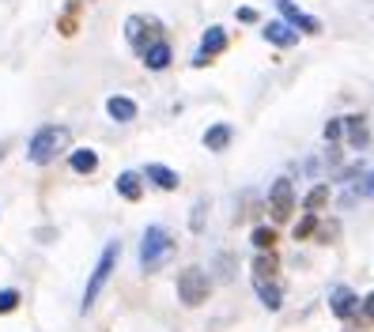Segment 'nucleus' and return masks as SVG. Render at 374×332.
I'll use <instances>...</instances> for the list:
<instances>
[{
	"instance_id": "obj_1",
	"label": "nucleus",
	"mask_w": 374,
	"mask_h": 332,
	"mask_svg": "<svg viewBox=\"0 0 374 332\" xmlns=\"http://www.w3.org/2000/svg\"><path fill=\"white\" fill-rule=\"evenodd\" d=\"M68 144H72V133H68L65 125H42L27 144V159L35 166H46V163H53Z\"/></svg>"
},
{
	"instance_id": "obj_2",
	"label": "nucleus",
	"mask_w": 374,
	"mask_h": 332,
	"mask_svg": "<svg viewBox=\"0 0 374 332\" xmlns=\"http://www.w3.org/2000/svg\"><path fill=\"white\" fill-rule=\"evenodd\" d=\"M170 253H174V238H170V231L166 226H148L144 231V238H140V268L144 272H155L163 261H170Z\"/></svg>"
},
{
	"instance_id": "obj_3",
	"label": "nucleus",
	"mask_w": 374,
	"mask_h": 332,
	"mask_svg": "<svg viewBox=\"0 0 374 332\" xmlns=\"http://www.w3.org/2000/svg\"><path fill=\"white\" fill-rule=\"evenodd\" d=\"M117 257H121V246H117V242H110V246L102 249L99 264H95L91 280H87V291H83V302H79V310H83V313L91 310V306H95V298H99V291L106 287V280H110V272H114Z\"/></svg>"
},
{
	"instance_id": "obj_4",
	"label": "nucleus",
	"mask_w": 374,
	"mask_h": 332,
	"mask_svg": "<svg viewBox=\"0 0 374 332\" xmlns=\"http://www.w3.org/2000/svg\"><path fill=\"white\" fill-rule=\"evenodd\" d=\"M208 295H212V280L204 276L201 268H186V272L178 276V298H181L186 306H201Z\"/></svg>"
},
{
	"instance_id": "obj_5",
	"label": "nucleus",
	"mask_w": 374,
	"mask_h": 332,
	"mask_svg": "<svg viewBox=\"0 0 374 332\" xmlns=\"http://www.w3.org/2000/svg\"><path fill=\"white\" fill-rule=\"evenodd\" d=\"M125 38L132 42V50H144L151 46L155 38H163V27H159L155 19H144V15H129V23H125Z\"/></svg>"
},
{
	"instance_id": "obj_6",
	"label": "nucleus",
	"mask_w": 374,
	"mask_h": 332,
	"mask_svg": "<svg viewBox=\"0 0 374 332\" xmlns=\"http://www.w3.org/2000/svg\"><path fill=\"white\" fill-rule=\"evenodd\" d=\"M273 4H276V12H280V19L288 23V27H295L299 35H317V30H322V23H317L314 15L299 12V8L291 4V0H273Z\"/></svg>"
},
{
	"instance_id": "obj_7",
	"label": "nucleus",
	"mask_w": 374,
	"mask_h": 332,
	"mask_svg": "<svg viewBox=\"0 0 374 332\" xmlns=\"http://www.w3.org/2000/svg\"><path fill=\"white\" fill-rule=\"evenodd\" d=\"M224 50H227V30H224V27H208V30L201 35V50H197L193 64H197V68H204L212 57L224 53Z\"/></svg>"
},
{
	"instance_id": "obj_8",
	"label": "nucleus",
	"mask_w": 374,
	"mask_h": 332,
	"mask_svg": "<svg viewBox=\"0 0 374 332\" xmlns=\"http://www.w3.org/2000/svg\"><path fill=\"white\" fill-rule=\"evenodd\" d=\"M140 61H144V68H148V72H163V68H170V61H174L170 42H166V38H155L151 46H144V50H140Z\"/></svg>"
},
{
	"instance_id": "obj_9",
	"label": "nucleus",
	"mask_w": 374,
	"mask_h": 332,
	"mask_svg": "<svg viewBox=\"0 0 374 332\" xmlns=\"http://www.w3.org/2000/svg\"><path fill=\"white\" fill-rule=\"evenodd\" d=\"M106 113L117 121V125H129L140 110H137V102H132L129 95H110V99H106Z\"/></svg>"
},
{
	"instance_id": "obj_10",
	"label": "nucleus",
	"mask_w": 374,
	"mask_h": 332,
	"mask_svg": "<svg viewBox=\"0 0 374 332\" xmlns=\"http://www.w3.org/2000/svg\"><path fill=\"white\" fill-rule=\"evenodd\" d=\"M261 35H265L273 46H280V50H291V46L299 42V30L288 27L284 19H280V23H265V30H261Z\"/></svg>"
},
{
	"instance_id": "obj_11",
	"label": "nucleus",
	"mask_w": 374,
	"mask_h": 332,
	"mask_svg": "<svg viewBox=\"0 0 374 332\" xmlns=\"http://www.w3.org/2000/svg\"><path fill=\"white\" fill-rule=\"evenodd\" d=\"M268 204H273L276 219H284V215L291 212V182H288V177H276L273 193H268Z\"/></svg>"
},
{
	"instance_id": "obj_12",
	"label": "nucleus",
	"mask_w": 374,
	"mask_h": 332,
	"mask_svg": "<svg viewBox=\"0 0 374 332\" xmlns=\"http://www.w3.org/2000/svg\"><path fill=\"white\" fill-rule=\"evenodd\" d=\"M144 177H148L151 185H159V189H166V193L178 189V182H181V177L174 174L170 166H163V163H148V166H144Z\"/></svg>"
},
{
	"instance_id": "obj_13",
	"label": "nucleus",
	"mask_w": 374,
	"mask_h": 332,
	"mask_svg": "<svg viewBox=\"0 0 374 332\" xmlns=\"http://www.w3.org/2000/svg\"><path fill=\"white\" fill-rule=\"evenodd\" d=\"M355 306H360V298H355V291H348V287H337L329 295V310L337 313V318H352Z\"/></svg>"
},
{
	"instance_id": "obj_14",
	"label": "nucleus",
	"mask_w": 374,
	"mask_h": 332,
	"mask_svg": "<svg viewBox=\"0 0 374 332\" xmlns=\"http://www.w3.org/2000/svg\"><path fill=\"white\" fill-rule=\"evenodd\" d=\"M344 128H348V140H352L355 151H363L371 144L367 136V121H363V113H352V117H344Z\"/></svg>"
},
{
	"instance_id": "obj_15",
	"label": "nucleus",
	"mask_w": 374,
	"mask_h": 332,
	"mask_svg": "<svg viewBox=\"0 0 374 332\" xmlns=\"http://www.w3.org/2000/svg\"><path fill=\"white\" fill-rule=\"evenodd\" d=\"M117 193H121L125 200H140V197H144V177L132 174V170L117 174Z\"/></svg>"
},
{
	"instance_id": "obj_16",
	"label": "nucleus",
	"mask_w": 374,
	"mask_h": 332,
	"mask_svg": "<svg viewBox=\"0 0 374 332\" xmlns=\"http://www.w3.org/2000/svg\"><path fill=\"white\" fill-rule=\"evenodd\" d=\"M68 166H72L76 174H95V170H99V155H95L91 148H76L72 159H68Z\"/></svg>"
},
{
	"instance_id": "obj_17",
	"label": "nucleus",
	"mask_w": 374,
	"mask_h": 332,
	"mask_svg": "<svg viewBox=\"0 0 374 332\" xmlns=\"http://www.w3.org/2000/svg\"><path fill=\"white\" fill-rule=\"evenodd\" d=\"M230 136H235V133H230V125H212L208 133H204V148H208V151H224L230 144Z\"/></svg>"
},
{
	"instance_id": "obj_18",
	"label": "nucleus",
	"mask_w": 374,
	"mask_h": 332,
	"mask_svg": "<svg viewBox=\"0 0 374 332\" xmlns=\"http://www.w3.org/2000/svg\"><path fill=\"white\" fill-rule=\"evenodd\" d=\"M276 276V257L273 249H261V257H253V280H273Z\"/></svg>"
},
{
	"instance_id": "obj_19",
	"label": "nucleus",
	"mask_w": 374,
	"mask_h": 332,
	"mask_svg": "<svg viewBox=\"0 0 374 332\" xmlns=\"http://www.w3.org/2000/svg\"><path fill=\"white\" fill-rule=\"evenodd\" d=\"M253 287H257L261 302H265L268 310H280V287H276L273 280H253Z\"/></svg>"
},
{
	"instance_id": "obj_20",
	"label": "nucleus",
	"mask_w": 374,
	"mask_h": 332,
	"mask_svg": "<svg viewBox=\"0 0 374 332\" xmlns=\"http://www.w3.org/2000/svg\"><path fill=\"white\" fill-rule=\"evenodd\" d=\"M355 197H374V170H367V174L360 177V185H355L348 197H340V204H352Z\"/></svg>"
},
{
	"instance_id": "obj_21",
	"label": "nucleus",
	"mask_w": 374,
	"mask_h": 332,
	"mask_svg": "<svg viewBox=\"0 0 374 332\" xmlns=\"http://www.w3.org/2000/svg\"><path fill=\"white\" fill-rule=\"evenodd\" d=\"M253 246H257V249H273L276 246V231H273V226H253Z\"/></svg>"
},
{
	"instance_id": "obj_22",
	"label": "nucleus",
	"mask_w": 374,
	"mask_h": 332,
	"mask_svg": "<svg viewBox=\"0 0 374 332\" xmlns=\"http://www.w3.org/2000/svg\"><path fill=\"white\" fill-rule=\"evenodd\" d=\"M325 200H329V189H325V185H317V189H310V197H306V204H302V208H306V215H314V212H317V208H322V204H325Z\"/></svg>"
},
{
	"instance_id": "obj_23",
	"label": "nucleus",
	"mask_w": 374,
	"mask_h": 332,
	"mask_svg": "<svg viewBox=\"0 0 374 332\" xmlns=\"http://www.w3.org/2000/svg\"><path fill=\"white\" fill-rule=\"evenodd\" d=\"M15 306H19V291H15V287H4V291H0V313H12Z\"/></svg>"
},
{
	"instance_id": "obj_24",
	"label": "nucleus",
	"mask_w": 374,
	"mask_h": 332,
	"mask_svg": "<svg viewBox=\"0 0 374 332\" xmlns=\"http://www.w3.org/2000/svg\"><path fill=\"white\" fill-rule=\"evenodd\" d=\"M314 226H317V219H314V215H306V219L295 226V238H310V231H314Z\"/></svg>"
},
{
	"instance_id": "obj_25",
	"label": "nucleus",
	"mask_w": 374,
	"mask_h": 332,
	"mask_svg": "<svg viewBox=\"0 0 374 332\" xmlns=\"http://www.w3.org/2000/svg\"><path fill=\"white\" fill-rule=\"evenodd\" d=\"M257 8H238V23H257Z\"/></svg>"
},
{
	"instance_id": "obj_26",
	"label": "nucleus",
	"mask_w": 374,
	"mask_h": 332,
	"mask_svg": "<svg viewBox=\"0 0 374 332\" xmlns=\"http://www.w3.org/2000/svg\"><path fill=\"white\" fill-rule=\"evenodd\" d=\"M363 321H374V295L363 298Z\"/></svg>"
},
{
	"instance_id": "obj_27",
	"label": "nucleus",
	"mask_w": 374,
	"mask_h": 332,
	"mask_svg": "<svg viewBox=\"0 0 374 332\" xmlns=\"http://www.w3.org/2000/svg\"><path fill=\"white\" fill-rule=\"evenodd\" d=\"M325 136H329V140H337V136H340V121H329V125H325Z\"/></svg>"
}]
</instances>
